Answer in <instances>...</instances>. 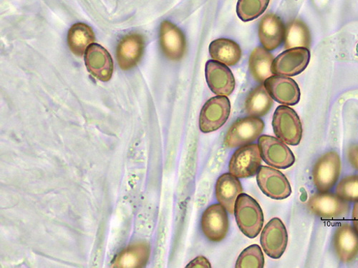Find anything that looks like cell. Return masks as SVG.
Instances as JSON below:
<instances>
[{
  "label": "cell",
  "instance_id": "cell-1",
  "mask_svg": "<svg viewBox=\"0 0 358 268\" xmlns=\"http://www.w3.org/2000/svg\"><path fill=\"white\" fill-rule=\"evenodd\" d=\"M234 215L238 227L250 238L256 237L262 229L264 216L259 203L248 194L236 199Z\"/></svg>",
  "mask_w": 358,
  "mask_h": 268
},
{
  "label": "cell",
  "instance_id": "cell-25",
  "mask_svg": "<svg viewBox=\"0 0 358 268\" xmlns=\"http://www.w3.org/2000/svg\"><path fill=\"white\" fill-rule=\"evenodd\" d=\"M311 36L308 26L302 20H294L286 27L285 47L286 50L304 47L309 49Z\"/></svg>",
  "mask_w": 358,
  "mask_h": 268
},
{
  "label": "cell",
  "instance_id": "cell-11",
  "mask_svg": "<svg viewBox=\"0 0 358 268\" xmlns=\"http://www.w3.org/2000/svg\"><path fill=\"white\" fill-rule=\"evenodd\" d=\"M257 181L261 191L275 200H284L290 196L292 189L285 175L273 168L262 166L259 168Z\"/></svg>",
  "mask_w": 358,
  "mask_h": 268
},
{
  "label": "cell",
  "instance_id": "cell-21",
  "mask_svg": "<svg viewBox=\"0 0 358 268\" xmlns=\"http://www.w3.org/2000/svg\"><path fill=\"white\" fill-rule=\"evenodd\" d=\"M210 53L213 59L227 66H234L241 61L242 50L236 43L226 38L211 43Z\"/></svg>",
  "mask_w": 358,
  "mask_h": 268
},
{
  "label": "cell",
  "instance_id": "cell-14",
  "mask_svg": "<svg viewBox=\"0 0 358 268\" xmlns=\"http://www.w3.org/2000/svg\"><path fill=\"white\" fill-rule=\"evenodd\" d=\"M264 85L273 99L280 104L293 106L300 102V87L292 78L273 75L264 81Z\"/></svg>",
  "mask_w": 358,
  "mask_h": 268
},
{
  "label": "cell",
  "instance_id": "cell-17",
  "mask_svg": "<svg viewBox=\"0 0 358 268\" xmlns=\"http://www.w3.org/2000/svg\"><path fill=\"white\" fill-rule=\"evenodd\" d=\"M145 49L143 37L138 34H131L124 37L117 47V59L123 70L135 68L141 61Z\"/></svg>",
  "mask_w": 358,
  "mask_h": 268
},
{
  "label": "cell",
  "instance_id": "cell-2",
  "mask_svg": "<svg viewBox=\"0 0 358 268\" xmlns=\"http://www.w3.org/2000/svg\"><path fill=\"white\" fill-rule=\"evenodd\" d=\"M273 126L275 135L285 143L297 145L303 137V126L299 116L287 105L279 106L274 114Z\"/></svg>",
  "mask_w": 358,
  "mask_h": 268
},
{
  "label": "cell",
  "instance_id": "cell-6",
  "mask_svg": "<svg viewBox=\"0 0 358 268\" xmlns=\"http://www.w3.org/2000/svg\"><path fill=\"white\" fill-rule=\"evenodd\" d=\"M264 128V124L259 117L250 116L238 119L228 131L224 146L235 148L249 144L260 136Z\"/></svg>",
  "mask_w": 358,
  "mask_h": 268
},
{
  "label": "cell",
  "instance_id": "cell-29",
  "mask_svg": "<svg viewBox=\"0 0 358 268\" xmlns=\"http://www.w3.org/2000/svg\"><path fill=\"white\" fill-rule=\"evenodd\" d=\"M348 158L351 165L358 170V145H352L348 149Z\"/></svg>",
  "mask_w": 358,
  "mask_h": 268
},
{
  "label": "cell",
  "instance_id": "cell-8",
  "mask_svg": "<svg viewBox=\"0 0 358 268\" xmlns=\"http://www.w3.org/2000/svg\"><path fill=\"white\" fill-rule=\"evenodd\" d=\"M263 161L268 165L278 169H287L295 163V157L290 149L280 139L262 135L259 138Z\"/></svg>",
  "mask_w": 358,
  "mask_h": 268
},
{
  "label": "cell",
  "instance_id": "cell-18",
  "mask_svg": "<svg viewBox=\"0 0 358 268\" xmlns=\"http://www.w3.org/2000/svg\"><path fill=\"white\" fill-rule=\"evenodd\" d=\"M286 27L282 20L274 14H267L262 19L259 27L261 44L266 50L278 48L285 40Z\"/></svg>",
  "mask_w": 358,
  "mask_h": 268
},
{
  "label": "cell",
  "instance_id": "cell-27",
  "mask_svg": "<svg viewBox=\"0 0 358 268\" xmlns=\"http://www.w3.org/2000/svg\"><path fill=\"white\" fill-rule=\"evenodd\" d=\"M264 259L261 248L257 245H252L246 248L240 256L236 263V268H262Z\"/></svg>",
  "mask_w": 358,
  "mask_h": 268
},
{
  "label": "cell",
  "instance_id": "cell-5",
  "mask_svg": "<svg viewBox=\"0 0 358 268\" xmlns=\"http://www.w3.org/2000/svg\"><path fill=\"white\" fill-rule=\"evenodd\" d=\"M231 104L226 96H217L208 100L201 109L199 128L203 133L215 132L227 121Z\"/></svg>",
  "mask_w": 358,
  "mask_h": 268
},
{
  "label": "cell",
  "instance_id": "cell-15",
  "mask_svg": "<svg viewBox=\"0 0 358 268\" xmlns=\"http://www.w3.org/2000/svg\"><path fill=\"white\" fill-rule=\"evenodd\" d=\"M208 87L219 96H230L235 88V79L227 66L217 61H208L205 67Z\"/></svg>",
  "mask_w": 358,
  "mask_h": 268
},
{
  "label": "cell",
  "instance_id": "cell-10",
  "mask_svg": "<svg viewBox=\"0 0 358 268\" xmlns=\"http://www.w3.org/2000/svg\"><path fill=\"white\" fill-rule=\"evenodd\" d=\"M159 39L162 52L166 58L174 62L182 59L187 52V40L180 29L165 20L161 24Z\"/></svg>",
  "mask_w": 358,
  "mask_h": 268
},
{
  "label": "cell",
  "instance_id": "cell-24",
  "mask_svg": "<svg viewBox=\"0 0 358 268\" xmlns=\"http://www.w3.org/2000/svg\"><path fill=\"white\" fill-rule=\"evenodd\" d=\"M273 105V99L264 84H260L250 92L246 102L245 110L251 117H260L266 114Z\"/></svg>",
  "mask_w": 358,
  "mask_h": 268
},
{
  "label": "cell",
  "instance_id": "cell-19",
  "mask_svg": "<svg viewBox=\"0 0 358 268\" xmlns=\"http://www.w3.org/2000/svg\"><path fill=\"white\" fill-rule=\"evenodd\" d=\"M334 245L337 256L344 263H350L358 256V234L348 223L337 228Z\"/></svg>",
  "mask_w": 358,
  "mask_h": 268
},
{
  "label": "cell",
  "instance_id": "cell-22",
  "mask_svg": "<svg viewBox=\"0 0 358 268\" xmlns=\"http://www.w3.org/2000/svg\"><path fill=\"white\" fill-rule=\"evenodd\" d=\"M273 55L266 49L258 47L252 52L249 66L254 78L260 83H264L268 77L273 76Z\"/></svg>",
  "mask_w": 358,
  "mask_h": 268
},
{
  "label": "cell",
  "instance_id": "cell-31",
  "mask_svg": "<svg viewBox=\"0 0 358 268\" xmlns=\"http://www.w3.org/2000/svg\"><path fill=\"white\" fill-rule=\"evenodd\" d=\"M353 228L358 234V202H356L353 206L352 214Z\"/></svg>",
  "mask_w": 358,
  "mask_h": 268
},
{
  "label": "cell",
  "instance_id": "cell-16",
  "mask_svg": "<svg viewBox=\"0 0 358 268\" xmlns=\"http://www.w3.org/2000/svg\"><path fill=\"white\" fill-rule=\"evenodd\" d=\"M85 64L88 72L95 78L102 82H108L112 77L113 59L102 46L98 44L90 46L85 52Z\"/></svg>",
  "mask_w": 358,
  "mask_h": 268
},
{
  "label": "cell",
  "instance_id": "cell-30",
  "mask_svg": "<svg viewBox=\"0 0 358 268\" xmlns=\"http://www.w3.org/2000/svg\"><path fill=\"white\" fill-rule=\"evenodd\" d=\"M211 264L205 257L199 256L189 262L187 267H211Z\"/></svg>",
  "mask_w": 358,
  "mask_h": 268
},
{
  "label": "cell",
  "instance_id": "cell-20",
  "mask_svg": "<svg viewBox=\"0 0 358 268\" xmlns=\"http://www.w3.org/2000/svg\"><path fill=\"white\" fill-rule=\"evenodd\" d=\"M243 186L238 177L231 173L220 176L216 184V196L218 202L227 212L234 213L236 199L243 193Z\"/></svg>",
  "mask_w": 358,
  "mask_h": 268
},
{
  "label": "cell",
  "instance_id": "cell-13",
  "mask_svg": "<svg viewBox=\"0 0 358 268\" xmlns=\"http://www.w3.org/2000/svg\"><path fill=\"white\" fill-rule=\"evenodd\" d=\"M227 210L221 204H214L203 212L201 229L204 235L213 242H221L229 230Z\"/></svg>",
  "mask_w": 358,
  "mask_h": 268
},
{
  "label": "cell",
  "instance_id": "cell-7",
  "mask_svg": "<svg viewBox=\"0 0 358 268\" xmlns=\"http://www.w3.org/2000/svg\"><path fill=\"white\" fill-rule=\"evenodd\" d=\"M262 159L259 144L244 145L232 156L229 162V172L238 178L251 177L258 172Z\"/></svg>",
  "mask_w": 358,
  "mask_h": 268
},
{
  "label": "cell",
  "instance_id": "cell-28",
  "mask_svg": "<svg viewBox=\"0 0 358 268\" xmlns=\"http://www.w3.org/2000/svg\"><path fill=\"white\" fill-rule=\"evenodd\" d=\"M336 194L347 202H358V175L344 177L336 188Z\"/></svg>",
  "mask_w": 358,
  "mask_h": 268
},
{
  "label": "cell",
  "instance_id": "cell-23",
  "mask_svg": "<svg viewBox=\"0 0 358 268\" xmlns=\"http://www.w3.org/2000/svg\"><path fill=\"white\" fill-rule=\"evenodd\" d=\"M94 40L93 29L85 24L77 23L70 29L68 43L71 50L77 56H83Z\"/></svg>",
  "mask_w": 358,
  "mask_h": 268
},
{
  "label": "cell",
  "instance_id": "cell-26",
  "mask_svg": "<svg viewBox=\"0 0 358 268\" xmlns=\"http://www.w3.org/2000/svg\"><path fill=\"white\" fill-rule=\"evenodd\" d=\"M271 0H238L236 13L244 22L252 21L266 10Z\"/></svg>",
  "mask_w": 358,
  "mask_h": 268
},
{
  "label": "cell",
  "instance_id": "cell-3",
  "mask_svg": "<svg viewBox=\"0 0 358 268\" xmlns=\"http://www.w3.org/2000/svg\"><path fill=\"white\" fill-rule=\"evenodd\" d=\"M341 172V160L335 151L322 156L313 170V183L320 193L330 191L337 184Z\"/></svg>",
  "mask_w": 358,
  "mask_h": 268
},
{
  "label": "cell",
  "instance_id": "cell-9",
  "mask_svg": "<svg viewBox=\"0 0 358 268\" xmlns=\"http://www.w3.org/2000/svg\"><path fill=\"white\" fill-rule=\"evenodd\" d=\"M310 61L309 49L296 47L287 50L274 59V75L293 77L302 73Z\"/></svg>",
  "mask_w": 358,
  "mask_h": 268
},
{
  "label": "cell",
  "instance_id": "cell-4",
  "mask_svg": "<svg viewBox=\"0 0 358 268\" xmlns=\"http://www.w3.org/2000/svg\"><path fill=\"white\" fill-rule=\"evenodd\" d=\"M308 207L313 214L327 221L344 218L350 211L347 201L330 193L315 194L309 200Z\"/></svg>",
  "mask_w": 358,
  "mask_h": 268
},
{
  "label": "cell",
  "instance_id": "cell-12",
  "mask_svg": "<svg viewBox=\"0 0 358 268\" xmlns=\"http://www.w3.org/2000/svg\"><path fill=\"white\" fill-rule=\"evenodd\" d=\"M261 245L265 253L273 259L284 254L288 242V234L282 221L273 218L268 222L261 234Z\"/></svg>",
  "mask_w": 358,
  "mask_h": 268
}]
</instances>
